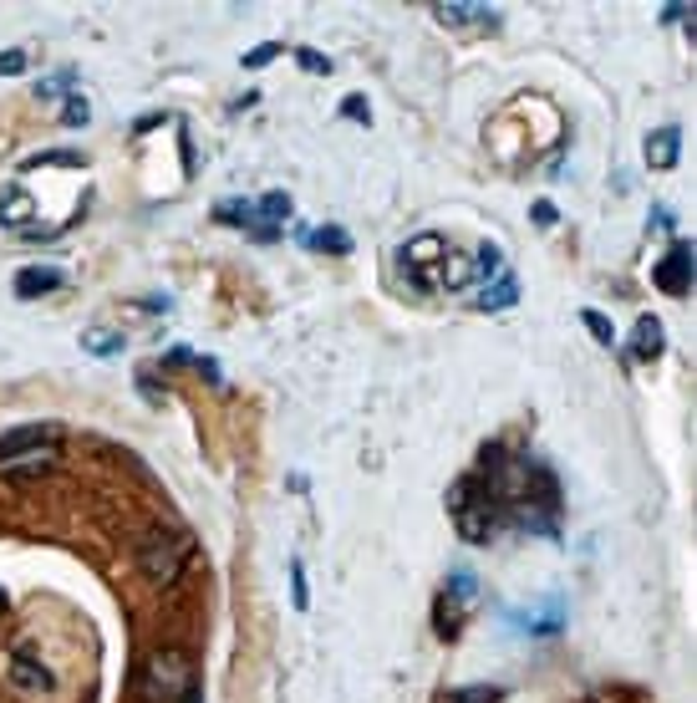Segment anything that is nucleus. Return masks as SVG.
<instances>
[{
  "instance_id": "19",
  "label": "nucleus",
  "mask_w": 697,
  "mask_h": 703,
  "mask_svg": "<svg viewBox=\"0 0 697 703\" xmlns=\"http://www.w3.org/2000/svg\"><path fill=\"white\" fill-rule=\"evenodd\" d=\"M443 261H448V265H443V275H438V281H448V286H468V281H474V261H458L453 250L443 255Z\"/></svg>"
},
{
  "instance_id": "21",
  "label": "nucleus",
  "mask_w": 697,
  "mask_h": 703,
  "mask_svg": "<svg viewBox=\"0 0 697 703\" xmlns=\"http://www.w3.org/2000/svg\"><path fill=\"white\" fill-rule=\"evenodd\" d=\"M87 117H92L87 97H82V92H72V97H66V107H62V123H66V128H82Z\"/></svg>"
},
{
  "instance_id": "24",
  "label": "nucleus",
  "mask_w": 697,
  "mask_h": 703,
  "mask_svg": "<svg viewBox=\"0 0 697 703\" xmlns=\"http://www.w3.org/2000/svg\"><path fill=\"white\" fill-rule=\"evenodd\" d=\"M36 163H46V169H87V158L72 153V148H56V153H41Z\"/></svg>"
},
{
  "instance_id": "9",
  "label": "nucleus",
  "mask_w": 697,
  "mask_h": 703,
  "mask_svg": "<svg viewBox=\"0 0 697 703\" xmlns=\"http://www.w3.org/2000/svg\"><path fill=\"white\" fill-rule=\"evenodd\" d=\"M66 286V275L56 271V265H26V271L15 275V296L21 301H36L46 296V291H62Z\"/></svg>"
},
{
  "instance_id": "22",
  "label": "nucleus",
  "mask_w": 697,
  "mask_h": 703,
  "mask_svg": "<svg viewBox=\"0 0 697 703\" xmlns=\"http://www.w3.org/2000/svg\"><path fill=\"white\" fill-rule=\"evenodd\" d=\"M474 275H504V255H499V245H478Z\"/></svg>"
},
{
  "instance_id": "10",
  "label": "nucleus",
  "mask_w": 697,
  "mask_h": 703,
  "mask_svg": "<svg viewBox=\"0 0 697 703\" xmlns=\"http://www.w3.org/2000/svg\"><path fill=\"white\" fill-rule=\"evenodd\" d=\"M662 347H667V337H662V322L657 316H642L632 332V362H657Z\"/></svg>"
},
{
  "instance_id": "12",
  "label": "nucleus",
  "mask_w": 697,
  "mask_h": 703,
  "mask_svg": "<svg viewBox=\"0 0 697 703\" xmlns=\"http://www.w3.org/2000/svg\"><path fill=\"white\" fill-rule=\"evenodd\" d=\"M646 163H652V169H672V163H677V153H682V128H657L652 133V138H646Z\"/></svg>"
},
{
  "instance_id": "17",
  "label": "nucleus",
  "mask_w": 697,
  "mask_h": 703,
  "mask_svg": "<svg viewBox=\"0 0 697 703\" xmlns=\"http://www.w3.org/2000/svg\"><path fill=\"white\" fill-rule=\"evenodd\" d=\"M123 347H128V337L113 332V326H92L87 337H82V352H92V357H117Z\"/></svg>"
},
{
  "instance_id": "3",
  "label": "nucleus",
  "mask_w": 697,
  "mask_h": 703,
  "mask_svg": "<svg viewBox=\"0 0 697 703\" xmlns=\"http://www.w3.org/2000/svg\"><path fill=\"white\" fill-rule=\"evenodd\" d=\"M189 688H194V663H189L179 648H163V652L148 658V668H142V693H148L153 703L183 698Z\"/></svg>"
},
{
  "instance_id": "35",
  "label": "nucleus",
  "mask_w": 697,
  "mask_h": 703,
  "mask_svg": "<svg viewBox=\"0 0 697 703\" xmlns=\"http://www.w3.org/2000/svg\"><path fill=\"white\" fill-rule=\"evenodd\" d=\"M0 612H5V591H0Z\"/></svg>"
},
{
  "instance_id": "18",
  "label": "nucleus",
  "mask_w": 697,
  "mask_h": 703,
  "mask_svg": "<svg viewBox=\"0 0 697 703\" xmlns=\"http://www.w3.org/2000/svg\"><path fill=\"white\" fill-rule=\"evenodd\" d=\"M214 220L220 224H255V204H250V199H220V204H214Z\"/></svg>"
},
{
  "instance_id": "33",
  "label": "nucleus",
  "mask_w": 697,
  "mask_h": 703,
  "mask_svg": "<svg viewBox=\"0 0 697 703\" xmlns=\"http://www.w3.org/2000/svg\"><path fill=\"white\" fill-rule=\"evenodd\" d=\"M163 362H168V367H183V362H194V352H183V347H173V352H168V357H163Z\"/></svg>"
},
{
  "instance_id": "13",
  "label": "nucleus",
  "mask_w": 697,
  "mask_h": 703,
  "mask_svg": "<svg viewBox=\"0 0 697 703\" xmlns=\"http://www.w3.org/2000/svg\"><path fill=\"white\" fill-rule=\"evenodd\" d=\"M31 214H36L31 194L21 189V183H11V189L0 194V224H11V230H21V234H26V230H31Z\"/></svg>"
},
{
  "instance_id": "32",
  "label": "nucleus",
  "mask_w": 697,
  "mask_h": 703,
  "mask_svg": "<svg viewBox=\"0 0 697 703\" xmlns=\"http://www.w3.org/2000/svg\"><path fill=\"white\" fill-rule=\"evenodd\" d=\"M194 367H199V372H204L209 382H214V388H220V382H224V378H220V362H214V357H194Z\"/></svg>"
},
{
  "instance_id": "8",
  "label": "nucleus",
  "mask_w": 697,
  "mask_h": 703,
  "mask_svg": "<svg viewBox=\"0 0 697 703\" xmlns=\"http://www.w3.org/2000/svg\"><path fill=\"white\" fill-rule=\"evenodd\" d=\"M433 11H438L443 26H494V21H499V15H494L489 5H478V0H443Z\"/></svg>"
},
{
  "instance_id": "14",
  "label": "nucleus",
  "mask_w": 697,
  "mask_h": 703,
  "mask_svg": "<svg viewBox=\"0 0 697 703\" xmlns=\"http://www.w3.org/2000/svg\"><path fill=\"white\" fill-rule=\"evenodd\" d=\"M290 209H296V204H290V194H285V189H270V194L255 204V224H250V230H270L275 234L285 220H290Z\"/></svg>"
},
{
  "instance_id": "25",
  "label": "nucleus",
  "mask_w": 697,
  "mask_h": 703,
  "mask_svg": "<svg viewBox=\"0 0 697 703\" xmlns=\"http://www.w3.org/2000/svg\"><path fill=\"white\" fill-rule=\"evenodd\" d=\"M290 597H296V612H306L310 591H306V566L300 560H290Z\"/></svg>"
},
{
  "instance_id": "20",
  "label": "nucleus",
  "mask_w": 697,
  "mask_h": 703,
  "mask_svg": "<svg viewBox=\"0 0 697 703\" xmlns=\"http://www.w3.org/2000/svg\"><path fill=\"white\" fill-rule=\"evenodd\" d=\"M504 688H484V683H474V688H458L448 693V703H499Z\"/></svg>"
},
{
  "instance_id": "4",
  "label": "nucleus",
  "mask_w": 697,
  "mask_h": 703,
  "mask_svg": "<svg viewBox=\"0 0 697 703\" xmlns=\"http://www.w3.org/2000/svg\"><path fill=\"white\" fill-rule=\"evenodd\" d=\"M652 281H657V291H667V296H687V291H692V245L677 240V245L657 261Z\"/></svg>"
},
{
  "instance_id": "15",
  "label": "nucleus",
  "mask_w": 697,
  "mask_h": 703,
  "mask_svg": "<svg viewBox=\"0 0 697 703\" xmlns=\"http://www.w3.org/2000/svg\"><path fill=\"white\" fill-rule=\"evenodd\" d=\"M515 301H519V281L504 271L494 286H484V296H478V312H509Z\"/></svg>"
},
{
  "instance_id": "27",
  "label": "nucleus",
  "mask_w": 697,
  "mask_h": 703,
  "mask_svg": "<svg viewBox=\"0 0 697 703\" xmlns=\"http://www.w3.org/2000/svg\"><path fill=\"white\" fill-rule=\"evenodd\" d=\"M26 62H31L26 52H0V77H21V72H26Z\"/></svg>"
},
{
  "instance_id": "1",
  "label": "nucleus",
  "mask_w": 697,
  "mask_h": 703,
  "mask_svg": "<svg viewBox=\"0 0 697 703\" xmlns=\"http://www.w3.org/2000/svg\"><path fill=\"white\" fill-rule=\"evenodd\" d=\"M448 515H453V525H458V535H464V540H474V546H489L494 535H499V525H504V505L489 495V490H484V480H478V474L453 480Z\"/></svg>"
},
{
  "instance_id": "26",
  "label": "nucleus",
  "mask_w": 697,
  "mask_h": 703,
  "mask_svg": "<svg viewBox=\"0 0 697 703\" xmlns=\"http://www.w3.org/2000/svg\"><path fill=\"white\" fill-rule=\"evenodd\" d=\"M296 62L306 66V72H316V77H326V72H331V56L310 52V46H300V52H296Z\"/></svg>"
},
{
  "instance_id": "7",
  "label": "nucleus",
  "mask_w": 697,
  "mask_h": 703,
  "mask_svg": "<svg viewBox=\"0 0 697 703\" xmlns=\"http://www.w3.org/2000/svg\"><path fill=\"white\" fill-rule=\"evenodd\" d=\"M402 255H407V275H413V286L427 291V286H433L427 265L443 261V255H448V245H443V234H417V240H407V245H402Z\"/></svg>"
},
{
  "instance_id": "28",
  "label": "nucleus",
  "mask_w": 697,
  "mask_h": 703,
  "mask_svg": "<svg viewBox=\"0 0 697 703\" xmlns=\"http://www.w3.org/2000/svg\"><path fill=\"white\" fill-rule=\"evenodd\" d=\"M275 56H280V46H275V41H260L255 52H245V66H270Z\"/></svg>"
},
{
  "instance_id": "5",
  "label": "nucleus",
  "mask_w": 697,
  "mask_h": 703,
  "mask_svg": "<svg viewBox=\"0 0 697 703\" xmlns=\"http://www.w3.org/2000/svg\"><path fill=\"white\" fill-rule=\"evenodd\" d=\"M56 469V443H36V449H21V454L0 459V480L11 484H26V480H41Z\"/></svg>"
},
{
  "instance_id": "23",
  "label": "nucleus",
  "mask_w": 697,
  "mask_h": 703,
  "mask_svg": "<svg viewBox=\"0 0 697 703\" xmlns=\"http://www.w3.org/2000/svg\"><path fill=\"white\" fill-rule=\"evenodd\" d=\"M581 322H585V332H595V342H601V347H611V342H616V326H611L601 312H581Z\"/></svg>"
},
{
  "instance_id": "31",
  "label": "nucleus",
  "mask_w": 697,
  "mask_h": 703,
  "mask_svg": "<svg viewBox=\"0 0 697 703\" xmlns=\"http://www.w3.org/2000/svg\"><path fill=\"white\" fill-rule=\"evenodd\" d=\"M72 82V72H56L52 82H41V97H62V87Z\"/></svg>"
},
{
  "instance_id": "16",
  "label": "nucleus",
  "mask_w": 697,
  "mask_h": 703,
  "mask_svg": "<svg viewBox=\"0 0 697 703\" xmlns=\"http://www.w3.org/2000/svg\"><path fill=\"white\" fill-rule=\"evenodd\" d=\"M300 245L331 250V255H351V234L341 224H321V230H300Z\"/></svg>"
},
{
  "instance_id": "2",
  "label": "nucleus",
  "mask_w": 697,
  "mask_h": 703,
  "mask_svg": "<svg viewBox=\"0 0 697 703\" xmlns=\"http://www.w3.org/2000/svg\"><path fill=\"white\" fill-rule=\"evenodd\" d=\"M189 556H194V540L179 535V530H148L138 540V571L148 576V581H158V586L179 581Z\"/></svg>"
},
{
  "instance_id": "11",
  "label": "nucleus",
  "mask_w": 697,
  "mask_h": 703,
  "mask_svg": "<svg viewBox=\"0 0 697 703\" xmlns=\"http://www.w3.org/2000/svg\"><path fill=\"white\" fill-rule=\"evenodd\" d=\"M36 443H56V423H26V429L0 433V459L21 454V449H36Z\"/></svg>"
},
{
  "instance_id": "30",
  "label": "nucleus",
  "mask_w": 697,
  "mask_h": 703,
  "mask_svg": "<svg viewBox=\"0 0 697 703\" xmlns=\"http://www.w3.org/2000/svg\"><path fill=\"white\" fill-rule=\"evenodd\" d=\"M530 214H535V224H540V230H550V224L560 220V214H555V204H550V199H535V209H530Z\"/></svg>"
},
{
  "instance_id": "34",
  "label": "nucleus",
  "mask_w": 697,
  "mask_h": 703,
  "mask_svg": "<svg viewBox=\"0 0 697 703\" xmlns=\"http://www.w3.org/2000/svg\"><path fill=\"white\" fill-rule=\"evenodd\" d=\"M179 703H204V693H199V683H194V688H189V693H183Z\"/></svg>"
},
{
  "instance_id": "6",
  "label": "nucleus",
  "mask_w": 697,
  "mask_h": 703,
  "mask_svg": "<svg viewBox=\"0 0 697 703\" xmlns=\"http://www.w3.org/2000/svg\"><path fill=\"white\" fill-rule=\"evenodd\" d=\"M11 688L26 693V698H46V693L56 688V678H52V668L41 663L36 652H15V658H11Z\"/></svg>"
},
{
  "instance_id": "29",
  "label": "nucleus",
  "mask_w": 697,
  "mask_h": 703,
  "mask_svg": "<svg viewBox=\"0 0 697 703\" xmlns=\"http://www.w3.org/2000/svg\"><path fill=\"white\" fill-rule=\"evenodd\" d=\"M341 117H351V123H372V107H367V97H347V103H341Z\"/></svg>"
}]
</instances>
